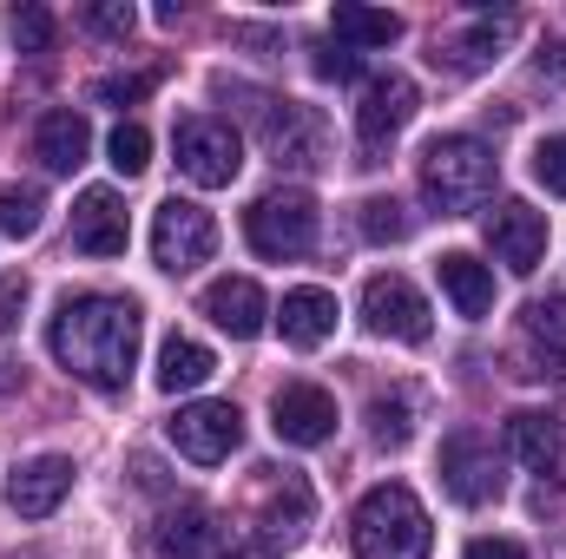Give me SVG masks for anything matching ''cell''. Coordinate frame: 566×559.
Returning a JSON list of instances; mask_svg holds the SVG:
<instances>
[{"label": "cell", "instance_id": "9", "mask_svg": "<svg viewBox=\"0 0 566 559\" xmlns=\"http://www.w3.org/2000/svg\"><path fill=\"white\" fill-rule=\"evenodd\" d=\"M310 514H316V500H310V481L303 474H271L264 481V500H258V514H251V527H258V547L264 553H290L303 534H310Z\"/></svg>", "mask_w": 566, "mask_h": 559}, {"label": "cell", "instance_id": "12", "mask_svg": "<svg viewBox=\"0 0 566 559\" xmlns=\"http://www.w3.org/2000/svg\"><path fill=\"white\" fill-rule=\"evenodd\" d=\"M488 244H494V257L514 271V277H534L541 271V257H547V218L534 211V204H521V198H501L494 211H488Z\"/></svg>", "mask_w": 566, "mask_h": 559}, {"label": "cell", "instance_id": "5", "mask_svg": "<svg viewBox=\"0 0 566 559\" xmlns=\"http://www.w3.org/2000/svg\"><path fill=\"white\" fill-rule=\"evenodd\" d=\"M211 251H218V218L191 198H165L158 218H151V264L185 277V271L211 264Z\"/></svg>", "mask_w": 566, "mask_h": 559}, {"label": "cell", "instance_id": "6", "mask_svg": "<svg viewBox=\"0 0 566 559\" xmlns=\"http://www.w3.org/2000/svg\"><path fill=\"white\" fill-rule=\"evenodd\" d=\"M441 487H448L461 507H488V500H501L507 474H501V447H494V434H481V428H454V434L441 441Z\"/></svg>", "mask_w": 566, "mask_h": 559}, {"label": "cell", "instance_id": "16", "mask_svg": "<svg viewBox=\"0 0 566 559\" xmlns=\"http://www.w3.org/2000/svg\"><path fill=\"white\" fill-rule=\"evenodd\" d=\"M126 238H133L126 204H119L106 184H93V191L73 204V251H86V257H126Z\"/></svg>", "mask_w": 566, "mask_h": 559}, {"label": "cell", "instance_id": "22", "mask_svg": "<svg viewBox=\"0 0 566 559\" xmlns=\"http://www.w3.org/2000/svg\"><path fill=\"white\" fill-rule=\"evenodd\" d=\"M507 33H514V13H501V20H474L468 33L441 40L434 66H448V73H481V66H494V60H501V40H507Z\"/></svg>", "mask_w": 566, "mask_h": 559}, {"label": "cell", "instance_id": "3", "mask_svg": "<svg viewBox=\"0 0 566 559\" xmlns=\"http://www.w3.org/2000/svg\"><path fill=\"white\" fill-rule=\"evenodd\" d=\"M494 178H501V158L481 139H461V133H454V139L422 145V198L441 218L488 204V198H494Z\"/></svg>", "mask_w": 566, "mask_h": 559}, {"label": "cell", "instance_id": "13", "mask_svg": "<svg viewBox=\"0 0 566 559\" xmlns=\"http://www.w3.org/2000/svg\"><path fill=\"white\" fill-rule=\"evenodd\" d=\"M416 106H422L416 80H402V73H376V80L363 86V106H356V139L369 145V151H382V145L416 119Z\"/></svg>", "mask_w": 566, "mask_h": 559}, {"label": "cell", "instance_id": "28", "mask_svg": "<svg viewBox=\"0 0 566 559\" xmlns=\"http://www.w3.org/2000/svg\"><path fill=\"white\" fill-rule=\"evenodd\" d=\"M369 434H376L382 447H402V441L416 434V402H409V395H376V402H369Z\"/></svg>", "mask_w": 566, "mask_h": 559}, {"label": "cell", "instance_id": "36", "mask_svg": "<svg viewBox=\"0 0 566 559\" xmlns=\"http://www.w3.org/2000/svg\"><path fill=\"white\" fill-rule=\"evenodd\" d=\"M20 309H27V277L13 271V277H0V329H13Z\"/></svg>", "mask_w": 566, "mask_h": 559}, {"label": "cell", "instance_id": "35", "mask_svg": "<svg viewBox=\"0 0 566 559\" xmlns=\"http://www.w3.org/2000/svg\"><path fill=\"white\" fill-rule=\"evenodd\" d=\"M316 73H323V80H356L363 60H356L349 46H316Z\"/></svg>", "mask_w": 566, "mask_h": 559}, {"label": "cell", "instance_id": "20", "mask_svg": "<svg viewBox=\"0 0 566 559\" xmlns=\"http://www.w3.org/2000/svg\"><path fill=\"white\" fill-rule=\"evenodd\" d=\"M86 151H93V126H86V113H73V106L46 113V119L33 126V158H40L46 171H80Z\"/></svg>", "mask_w": 566, "mask_h": 559}, {"label": "cell", "instance_id": "21", "mask_svg": "<svg viewBox=\"0 0 566 559\" xmlns=\"http://www.w3.org/2000/svg\"><path fill=\"white\" fill-rule=\"evenodd\" d=\"M507 454H514L527 474H554V467H560V415H547V409H514V415H507Z\"/></svg>", "mask_w": 566, "mask_h": 559}, {"label": "cell", "instance_id": "10", "mask_svg": "<svg viewBox=\"0 0 566 559\" xmlns=\"http://www.w3.org/2000/svg\"><path fill=\"white\" fill-rule=\"evenodd\" d=\"M363 323L389 342H428V296L409 277L382 271L363 283Z\"/></svg>", "mask_w": 566, "mask_h": 559}, {"label": "cell", "instance_id": "2", "mask_svg": "<svg viewBox=\"0 0 566 559\" xmlns=\"http://www.w3.org/2000/svg\"><path fill=\"white\" fill-rule=\"evenodd\" d=\"M428 540H434L428 507L416 500V487H402V481L369 487L356 500V514H349V547H356V559H428Z\"/></svg>", "mask_w": 566, "mask_h": 559}, {"label": "cell", "instance_id": "7", "mask_svg": "<svg viewBox=\"0 0 566 559\" xmlns=\"http://www.w3.org/2000/svg\"><path fill=\"white\" fill-rule=\"evenodd\" d=\"M178 171L198 184V191H218V184H231L238 171H244V139L224 126V119H185L178 126Z\"/></svg>", "mask_w": 566, "mask_h": 559}, {"label": "cell", "instance_id": "25", "mask_svg": "<svg viewBox=\"0 0 566 559\" xmlns=\"http://www.w3.org/2000/svg\"><path fill=\"white\" fill-rule=\"evenodd\" d=\"M211 376H218V356H211L205 342H191V336H171V342L158 349V389H165V395L205 389Z\"/></svg>", "mask_w": 566, "mask_h": 559}, {"label": "cell", "instance_id": "34", "mask_svg": "<svg viewBox=\"0 0 566 559\" xmlns=\"http://www.w3.org/2000/svg\"><path fill=\"white\" fill-rule=\"evenodd\" d=\"M534 178H541L554 198H566V133H560V139H541V145H534Z\"/></svg>", "mask_w": 566, "mask_h": 559}, {"label": "cell", "instance_id": "33", "mask_svg": "<svg viewBox=\"0 0 566 559\" xmlns=\"http://www.w3.org/2000/svg\"><path fill=\"white\" fill-rule=\"evenodd\" d=\"M86 27L106 33V40H126V33L139 27V13H133L126 0H93V7H86Z\"/></svg>", "mask_w": 566, "mask_h": 559}, {"label": "cell", "instance_id": "37", "mask_svg": "<svg viewBox=\"0 0 566 559\" xmlns=\"http://www.w3.org/2000/svg\"><path fill=\"white\" fill-rule=\"evenodd\" d=\"M461 559H527V553H521V540H468Z\"/></svg>", "mask_w": 566, "mask_h": 559}, {"label": "cell", "instance_id": "8", "mask_svg": "<svg viewBox=\"0 0 566 559\" xmlns=\"http://www.w3.org/2000/svg\"><path fill=\"white\" fill-rule=\"evenodd\" d=\"M165 434H171V447H178L185 461L218 467V461L238 454V441H244V415H238L231 402H185L178 415L165 421Z\"/></svg>", "mask_w": 566, "mask_h": 559}, {"label": "cell", "instance_id": "18", "mask_svg": "<svg viewBox=\"0 0 566 559\" xmlns=\"http://www.w3.org/2000/svg\"><path fill=\"white\" fill-rule=\"evenodd\" d=\"M205 316L224 329V336H238V342H251L258 329H264V316H271V303H264V289L251 277H218L205 289Z\"/></svg>", "mask_w": 566, "mask_h": 559}, {"label": "cell", "instance_id": "30", "mask_svg": "<svg viewBox=\"0 0 566 559\" xmlns=\"http://www.w3.org/2000/svg\"><path fill=\"white\" fill-rule=\"evenodd\" d=\"M356 224H363V238H369V244H402V238H409V211H402L396 198H369Z\"/></svg>", "mask_w": 566, "mask_h": 559}, {"label": "cell", "instance_id": "26", "mask_svg": "<svg viewBox=\"0 0 566 559\" xmlns=\"http://www.w3.org/2000/svg\"><path fill=\"white\" fill-rule=\"evenodd\" d=\"M329 33L336 46H396L402 40V13H382V7H336L329 13Z\"/></svg>", "mask_w": 566, "mask_h": 559}, {"label": "cell", "instance_id": "32", "mask_svg": "<svg viewBox=\"0 0 566 559\" xmlns=\"http://www.w3.org/2000/svg\"><path fill=\"white\" fill-rule=\"evenodd\" d=\"M145 93H151V73H106V80H93L99 106H139Z\"/></svg>", "mask_w": 566, "mask_h": 559}, {"label": "cell", "instance_id": "29", "mask_svg": "<svg viewBox=\"0 0 566 559\" xmlns=\"http://www.w3.org/2000/svg\"><path fill=\"white\" fill-rule=\"evenodd\" d=\"M106 158H113V171H119V178H139L145 165H151V133L133 126V119H119V126H113V139H106Z\"/></svg>", "mask_w": 566, "mask_h": 559}, {"label": "cell", "instance_id": "1", "mask_svg": "<svg viewBox=\"0 0 566 559\" xmlns=\"http://www.w3.org/2000/svg\"><path fill=\"white\" fill-rule=\"evenodd\" d=\"M139 336L145 316L133 296H66L46 323V349L66 376H80L86 389H126V376L139 369Z\"/></svg>", "mask_w": 566, "mask_h": 559}, {"label": "cell", "instance_id": "31", "mask_svg": "<svg viewBox=\"0 0 566 559\" xmlns=\"http://www.w3.org/2000/svg\"><path fill=\"white\" fill-rule=\"evenodd\" d=\"M7 27H13V40H20V53H46V46H53V13H46L40 0L13 7V13H7Z\"/></svg>", "mask_w": 566, "mask_h": 559}, {"label": "cell", "instance_id": "14", "mask_svg": "<svg viewBox=\"0 0 566 559\" xmlns=\"http://www.w3.org/2000/svg\"><path fill=\"white\" fill-rule=\"evenodd\" d=\"M271 428H277V441H290V447H323L336 434V395L316 389V382H290V389H277V402H271Z\"/></svg>", "mask_w": 566, "mask_h": 559}, {"label": "cell", "instance_id": "11", "mask_svg": "<svg viewBox=\"0 0 566 559\" xmlns=\"http://www.w3.org/2000/svg\"><path fill=\"white\" fill-rule=\"evenodd\" d=\"M264 145L271 158L290 171H316L329 158V133H323V113L296 106V99H264Z\"/></svg>", "mask_w": 566, "mask_h": 559}, {"label": "cell", "instance_id": "15", "mask_svg": "<svg viewBox=\"0 0 566 559\" xmlns=\"http://www.w3.org/2000/svg\"><path fill=\"white\" fill-rule=\"evenodd\" d=\"M66 494H73V461L66 454H33L7 474V507L20 520H46Z\"/></svg>", "mask_w": 566, "mask_h": 559}, {"label": "cell", "instance_id": "4", "mask_svg": "<svg viewBox=\"0 0 566 559\" xmlns=\"http://www.w3.org/2000/svg\"><path fill=\"white\" fill-rule=\"evenodd\" d=\"M244 238H251V251L258 257H303L310 244H316V198L310 191H264L251 211H244Z\"/></svg>", "mask_w": 566, "mask_h": 559}, {"label": "cell", "instance_id": "27", "mask_svg": "<svg viewBox=\"0 0 566 559\" xmlns=\"http://www.w3.org/2000/svg\"><path fill=\"white\" fill-rule=\"evenodd\" d=\"M40 218H46L40 184H0V231H7V238H33Z\"/></svg>", "mask_w": 566, "mask_h": 559}, {"label": "cell", "instance_id": "19", "mask_svg": "<svg viewBox=\"0 0 566 559\" xmlns=\"http://www.w3.org/2000/svg\"><path fill=\"white\" fill-rule=\"evenodd\" d=\"M277 329L290 349H323L329 336H336V296L329 289H316V283H303V289H290L277 309Z\"/></svg>", "mask_w": 566, "mask_h": 559}, {"label": "cell", "instance_id": "23", "mask_svg": "<svg viewBox=\"0 0 566 559\" xmlns=\"http://www.w3.org/2000/svg\"><path fill=\"white\" fill-rule=\"evenodd\" d=\"M151 547H158V559H205L211 547H218V527H211V514L205 507H171L158 527H151Z\"/></svg>", "mask_w": 566, "mask_h": 559}, {"label": "cell", "instance_id": "24", "mask_svg": "<svg viewBox=\"0 0 566 559\" xmlns=\"http://www.w3.org/2000/svg\"><path fill=\"white\" fill-rule=\"evenodd\" d=\"M434 277H441L448 303H454L461 316H488V309H494V271H488V264H474L468 251H448V257L434 264Z\"/></svg>", "mask_w": 566, "mask_h": 559}, {"label": "cell", "instance_id": "17", "mask_svg": "<svg viewBox=\"0 0 566 559\" xmlns=\"http://www.w3.org/2000/svg\"><path fill=\"white\" fill-rule=\"evenodd\" d=\"M521 336H527V356L534 369L527 376H566V296H534L521 309Z\"/></svg>", "mask_w": 566, "mask_h": 559}]
</instances>
